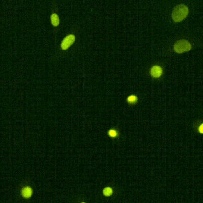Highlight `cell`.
<instances>
[{"mask_svg": "<svg viewBox=\"0 0 203 203\" xmlns=\"http://www.w3.org/2000/svg\"><path fill=\"white\" fill-rule=\"evenodd\" d=\"M51 24L54 26H57L59 24L60 20L59 15L55 13H53L51 15Z\"/></svg>", "mask_w": 203, "mask_h": 203, "instance_id": "8", "label": "cell"}, {"mask_svg": "<svg viewBox=\"0 0 203 203\" xmlns=\"http://www.w3.org/2000/svg\"><path fill=\"white\" fill-rule=\"evenodd\" d=\"M197 131L200 134L203 135V122L198 125L197 126Z\"/></svg>", "mask_w": 203, "mask_h": 203, "instance_id": "10", "label": "cell"}, {"mask_svg": "<svg viewBox=\"0 0 203 203\" xmlns=\"http://www.w3.org/2000/svg\"><path fill=\"white\" fill-rule=\"evenodd\" d=\"M150 75L154 78H158L160 77L163 74V69L158 65H154L152 66L150 71Z\"/></svg>", "mask_w": 203, "mask_h": 203, "instance_id": "5", "label": "cell"}, {"mask_svg": "<svg viewBox=\"0 0 203 203\" xmlns=\"http://www.w3.org/2000/svg\"><path fill=\"white\" fill-rule=\"evenodd\" d=\"M138 101V97L135 95H130L126 99V102L128 104L130 105L135 104L137 103Z\"/></svg>", "mask_w": 203, "mask_h": 203, "instance_id": "9", "label": "cell"}, {"mask_svg": "<svg viewBox=\"0 0 203 203\" xmlns=\"http://www.w3.org/2000/svg\"><path fill=\"white\" fill-rule=\"evenodd\" d=\"M75 36L73 34H68L63 38L61 44V49L63 50H67L70 46L75 42Z\"/></svg>", "mask_w": 203, "mask_h": 203, "instance_id": "3", "label": "cell"}, {"mask_svg": "<svg viewBox=\"0 0 203 203\" xmlns=\"http://www.w3.org/2000/svg\"><path fill=\"white\" fill-rule=\"evenodd\" d=\"M189 9L184 4H178L174 7L172 13V18L174 22H181L187 17Z\"/></svg>", "mask_w": 203, "mask_h": 203, "instance_id": "1", "label": "cell"}, {"mask_svg": "<svg viewBox=\"0 0 203 203\" xmlns=\"http://www.w3.org/2000/svg\"><path fill=\"white\" fill-rule=\"evenodd\" d=\"M33 189L30 186L26 185L22 187L20 190V195L24 199H29L33 195Z\"/></svg>", "mask_w": 203, "mask_h": 203, "instance_id": "4", "label": "cell"}, {"mask_svg": "<svg viewBox=\"0 0 203 203\" xmlns=\"http://www.w3.org/2000/svg\"><path fill=\"white\" fill-rule=\"evenodd\" d=\"M114 190L112 187L107 186L105 187L102 190V193L105 197H110L113 195Z\"/></svg>", "mask_w": 203, "mask_h": 203, "instance_id": "7", "label": "cell"}, {"mask_svg": "<svg viewBox=\"0 0 203 203\" xmlns=\"http://www.w3.org/2000/svg\"><path fill=\"white\" fill-rule=\"evenodd\" d=\"M108 136L113 139H116L119 136V132L117 128H112L109 129L107 132Z\"/></svg>", "mask_w": 203, "mask_h": 203, "instance_id": "6", "label": "cell"}, {"mask_svg": "<svg viewBox=\"0 0 203 203\" xmlns=\"http://www.w3.org/2000/svg\"><path fill=\"white\" fill-rule=\"evenodd\" d=\"M191 43L186 40L181 39L176 42L174 45V50L177 53H182L191 50Z\"/></svg>", "mask_w": 203, "mask_h": 203, "instance_id": "2", "label": "cell"}, {"mask_svg": "<svg viewBox=\"0 0 203 203\" xmlns=\"http://www.w3.org/2000/svg\"><path fill=\"white\" fill-rule=\"evenodd\" d=\"M80 203H87L86 202H81Z\"/></svg>", "mask_w": 203, "mask_h": 203, "instance_id": "11", "label": "cell"}]
</instances>
